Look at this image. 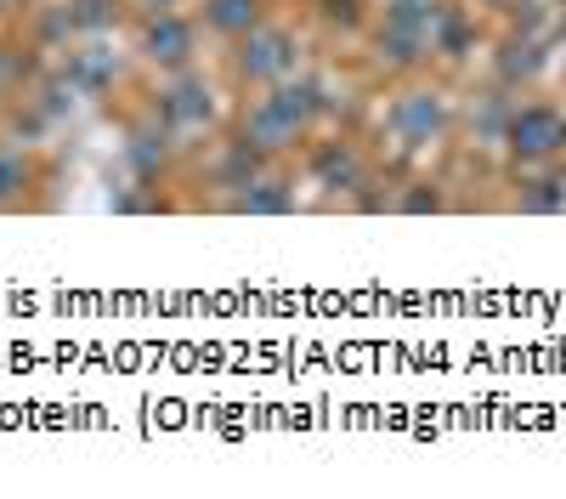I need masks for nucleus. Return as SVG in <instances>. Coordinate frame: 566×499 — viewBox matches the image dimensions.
<instances>
[{
	"instance_id": "a211bd4d",
	"label": "nucleus",
	"mask_w": 566,
	"mask_h": 499,
	"mask_svg": "<svg viewBox=\"0 0 566 499\" xmlns=\"http://www.w3.org/2000/svg\"><path fill=\"white\" fill-rule=\"evenodd\" d=\"M470 45H476V18H470L464 7H453V0H442V12H437V58H464Z\"/></svg>"
},
{
	"instance_id": "dca6fc26",
	"label": "nucleus",
	"mask_w": 566,
	"mask_h": 499,
	"mask_svg": "<svg viewBox=\"0 0 566 499\" xmlns=\"http://www.w3.org/2000/svg\"><path fill=\"white\" fill-rule=\"evenodd\" d=\"M544 63H549V52H544V40H538L533 29H510L504 45H499V58H493L504 91H510V85H533V80L544 74Z\"/></svg>"
},
{
	"instance_id": "6e6552de",
	"label": "nucleus",
	"mask_w": 566,
	"mask_h": 499,
	"mask_svg": "<svg viewBox=\"0 0 566 499\" xmlns=\"http://www.w3.org/2000/svg\"><path fill=\"white\" fill-rule=\"evenodd\" d=\"M453 125V97L442 85H402L391 108H386V131H391V143L402 154H424V148H437L442 136Z\"/></svg>"
},
{
	"instance_id": "9b49d317",
	"label": "nucleus",
	"mask_w": 566,
	"mask_h": 499,
	"mask_svg": "<svg viewBox=\"0 0 566 499\" xmlns=\"http://www.w3.org/2000/svg\"><path fill=\"white\" fill-rule=\"evenodd\" d=\"M45 188H52V159H45V148L0 136V216L40 210Z\"/></svg>"
},
{
	"instance_id": "f257e3e1",
	"label": "nucleus",
	"mask_w": 566,
	"mask_h": 499,
	"mask_svg": "<svg viewBox=\"0 0 566 499\" xmlns=\"http://www.w3.org/2000/svg\"><path fill=\"white\" fill-rule=\"evenodd\" d=\"M328 114H335L328 80L317 69H301V74L277 80L266 91H250V97L239 103V114H232V131H239L250 148H261L266 159H295L323 131Z\"/></svg>"
},
{
	"instance_id": "4468645a",
	"label": "nucleus",
	"mask_w": 566,
	"mask_h": 499,
	"mask_svg": "<svg viewBox=\"0 0 566 499\" xmlns=\"http://www.w3.org/2000/svg\"><path fill=\"white\" fill-rule=\"evenodd\" d=\"M193 12H199L210 40L232 45V40H244L250 29H261L272 18V0H193Z\"/></svg>"
},
{
	"instance_id": "ddd939ff",
	"label": "nucleus",
	"mask_w": 566,
	"mask_h": 499,
	"mask_svg": "<svg viewBox=\"0 0 566 499\" xmlns=\"http://www.w3.org/2000/svg\"><path fill=\"white\" fill-rule=\"evenodd\" d=\"M45 63H52V58H45V52H40V45H34L23 29L0 23V114H12V108L29 97Z\"/></svg>"
},
{
	"instance_id": "39448f33",
	"label": "nucleus",
	"mask_w": 566,
	"mask_h": 499,
	"mask_svg": "<svg viewBox=\"0 0 566 499\" xmlns=\"http://www.w3.org/2000/svg\"><path fill=\"white\" fill-rule=\"evenodd\" d=\"M154 108L170 119V131L181 136L187 148L210 143V136L227 131V97H221V85H216V74L205 63L154 80Z\"/></svg>"
},
{
	"instance_id": "aec40b11",
	"label": "nucleus",
	"mask_w": 566,
	"mask_h": 499,
	"mask_svg": "<svg viewBox=\"0 0 566 499\" xmlns=\"http://www.w3.org/2000/svg\"><path fill=\"white\" fill-rule=\"evenodd\" d=\"M391 210L397 216H437V210H448V194H442V181H408V188L391 194Z\"/></svg>"
},
{
	"instance_id": "412c9836",
	"label": "nucleus",
	"mask_w": 566,
	"mask_h": 499,
	"mask_svg": "<svg viewBox=\"0 0 566 499\" xmlns=\"http://www.w3.org/2000/svg\"><path fill=\"white\" fill-rule=\"evenodd\" d=\"M193 0H130V12H187Z\"/></svg>"
},
{
	"instance_id": "0eeeda50",
	"label": "nucleus",
	"mask_w": 566,
	"mask_h": 499,
	"mask_svg": "<svg viewBox=\"0 0 566 499\" xmlns=\"http://www.w3.org/2000/svg\"><path fill=\"white\" fill-rule=\"evenodd\" d=\"M181 154H187V143L154 108V97L136 103V114L125 119V165H130V176L148 181V188H165V181L176 176V165H181Z\"/></svg>"
},
{
	"instance_id": "423d86ee",
	"label": "nucleus",
	"mask_w": 566,
	"mask_h": 499,
	"mask_svg": "<svg viewBox=\"0 0 566 499\" xmlns=\"http://www.w3.org/2000/svg\"><path fill=\"white\" fill-rule=\"evenodd\" d=\"M295 159H301L306 188H317V194H328V199H346V205L374 181V159L352 143V136H340V131H328V136L317 131Z\"/></svg>"
},
{
	"instance_id": "f8f14e48",
	"label": "nucleus",
	"mask_w": 566,
	"mask_h": 499,
	"mask_svg": "<svg viewBox=\"0 0 566 499\" xmlns=\"http://www.w3.org/2000/svg\"><path fill=\"white\" fill-rule=\"evenodd\" d=\"M301 205V176H295V159H272L250 188H239L221 210L227 216H295Z\"/></svg>"
},
{
	"instance_id": "6ab92c4d",
	"label": "nucleus",
	"mask_w": 566,
	"mask_h": 499,
	"mask_svg": "<svg viewBox=\"0 0 566 499\" xmlns=\"http://www.w3.org/2000/svg\"><path fill=\"white\" fill-rule=\"evenodd\" d=\"M312 18L323 23V34H368L374 23L368 0H312Z\"/></svg>"
},
{
	"instance_id": "5701e85b",
	"label": "nucleus",
	"mask_w": 566,
	"mask_h": 499,
	"mask_svg": "<svg viewBox=\"0 0 566 499\" xmlns=\"http://www.w3.org/2000/svg\"><path fill=\"white\" fill-rule=\"evenodd\" d=\"M0 23H12V0H0Z\"/></svg>"
},
{
	"instance_id": "20e7f679",
	"label": "nucleus",
	"mask_w": 566,
	"mask_h": 499,
	"mask_svg": "<svg viewBox=\"0 0 566 499\" xmlns=\"http://www.w3.org/2000/svg\"><path fill=\"white\" fill-rule=\"evenodd\" d=\"M437 12L442 0H380V12L368 23V45L386 69H424L437 58Z\"/></svg>"
},
{
	"instance_id": "4be33fe9",
	"label": "nucleus",
	"mask_w": 566,
	"mask_h": 499,
	"mask_svg": "<svg viewBox=\"0 0 566 499\" xmlns=\"http://www.w3.org/2000/svg\"><path fill=\"white\" fill-rule=\"evenodd\" d=\"M29 7H40V0H12V18H18V12H29Z\"/></svg>"
},
{
	"instance_id": "1a4fd4ad",
	"label": "nucleus",
	"mask_w": 566,
	"mask_h": 499,
	"mask_svg": "<svg viewBox=\"0 0 566 499\" xmlns=\"http://www.w3.org/2000/svg\"><path fill=\"white\" fill-rule=\"evenodd\" d=\"M52 63L69 74V85L80 91V103L114 97V91H125L130 74H136V58H130L125 40H74L69 52L52 58Z\"/></svg>"
},
{
	"instance_id": "b1692460",
	"label": "nucleus",
	"mask_w": 566,
	"mask_h": 499,
	"mask_svg": "<svg viewBox=\"0 0 566 499\" xmlns=\"http://www.w3.org/2000/svg\"><path fill=\"white\" fill-rule=\"evenodd\" d=\"M476 7H504V0H476Z\"/></svg>"
},
{
	"instance_id": "f03ea898",
	"label": "nucleus",
	"mask_w": 566,
	"mask_h": 499,
	"mask_svg": "<svg viewBox=\"0 0 566 499\" xmlns=\"http://www.w3.org/2000/svg\"><path fill=\"white\" fill-rule=\"evenodd\" d=\"M306 69V40L290 18H266L261 29H250L244 40L227 45V74H232V91L250 97V91H266L277 80H290Z\"/></svg>"
},
{
	"instance_id": "7ed1b4c3",
	"label": "nucleus",
	"mask_w": 566,
	"mask_h": 499,
	"mask_svg": "<svg viewBox=\"0 0 566 499\" xmlns=\"http://www.w3.org/2000/svg\"><path fill=\"white\" fill-rule=\"evenodd\" d=\"M205 23L199 12L187 7V12H136L130 29H125V45H130V58L142 74H181V69H199L205 63Z\"/></svg>"
},
{
	"instance_id": "2eb2a0df",
	"label": "nucleus",
	"mask_w": 566,
	"mask_h": 499,
	"mask_svg": "<svg viewBox=\"0 0 566 499\" xmlns=\"http://www.w3.org/2000/svg\"><path fill=\"white\" fill-rule=\"evenodd\" d=\"M74 40H125L130 29V0H63Z\"/></svg>"
},
{
	"instance_id": "f3484780",
	"label": "nucleus",
	"mask_w": 566,
	"mask_h": 499,
	"mask_svg": "<svg viewBox=\"0 0 566 499\" xmlns=\"http://www.w3.org/2000/svg\"><path fill=\"white\" fill-rule=\"evenodd\" d=\"M515 205H522L527 216H555V210H566V176L549 170V165H533V176H522V194H515Z\"/></svg>"
},
{
	"instance_id": "9d476101",
	"label": "nucleus",
	"mask_w": 566,
	"mask_h": 499,
	"mask_svg": "<svg viewBox=\"0 0 566 499\" xmlns=\"http://www.w3.org/2000/svg\"><path fill=\"white\" fill-rule=\"evenodd\" d=\"M504 154L515 170H533V165H555L566 154V114L549 103H515L510 125H504Z\"/></svg>"
}]
</instances>
